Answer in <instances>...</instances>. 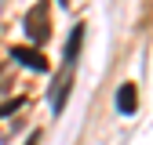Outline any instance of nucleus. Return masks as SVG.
<instances>
[{
    "instance_id": "obj_2",
    "label": "nucleus",
    "mask_w": 153,
    "mask_h": 145,
    "mask_svg": "<svg viewBox=\"0 0 153 145\" xmlns=\"http://www.w3.org/2000/svg\"><path fill=\"white\" fill-rule=\"evenodd\" d=\"M69 91H73V65H66V62H62L59 83H55V87H51V94H48V98H51V113H55V116H59L62 109H66V98H69Z\"/></svg>"
},
{
    "instance_id": "obj_6",
    "label": "nucleus",
    "mask_w": 153,
    "mask_h": 145,
    "mask_svg": "<svg viewBox=\"0 0 153 145\" xmlns=\"http://www.w3.org/2000/svg\"><path fill=\"white\" fill-rule=\"evenodd\" d=\"M22 105H26V98H11L7 105H0V120H4V116H11L15 109H22Z\"/></svg>"
},
{
    "instance_id": "obj_8",
    "label": "nucleus",
    "mask_w": 153,
    "mask_h": 145,
    "mask_svg": "<svg viewBox=\"0 0 153 145\" xmlns=\"http://www.w3.org/2000/svg\"><path fill=\"white\" fill-rule=\"evenodd\" d=\"M59 4H62V7H66V4H69V0H59Z\"/></svg>"
},
{
    "instance_id": "obj_4",
    "label": "nucleus",
    "mask_w": 153,
    "mask_h": 145,
    "mask_svg": "<svg viewBox=\"0 0 153 145\" xmlns=\"http://www.w3.org/2000/svg\"><path fill=\"white\" fill-rule=\"evenodd\" d=\"M139 109V87L135 83H120V91H117V113H124V116H131Z\"/></svg>"
},
{
    "instance_id": "obj_3",
    "label": "nucleus",
    "mask_w": 153,
    "mask_h": 145,
    "mask_svg": "<svg viewBox=\"0 0 153 145\" xmlns=\"http://www.w3.org/2000/svg\"><path fill=\"white\" fill-rule=\"evenodd\" d=\"M11 58L22 62V65H29L33 72H48V58H44L36 47H11Z\"/></svg>"
},
{
    "instance_id": "obj_1",
    "label": "nucleus",
    "mask_w": 153,
    "mask_h": 145,
    "mask_svg": "<svg viewBox=\"0 0 153 145\" xmlns=\"http://www.w3.org/2000/svg\"><path fill=\"white\" fill-rule=\"evenodd\" d=\"M26 36H29L33 47L48 44V0H36L33 11L26 15Z\"/></svg>"
},
{
    "instance_id": "obj_7",
    "label": "nucleus",
    "mask_w": 153,
    "mask_h": 145,
    "mask_svg": "<svg viewBox=\"0 0 153 145\" xmlns=\"http://www.w3.org/2000/svg\"><path fill=\"white\" fill-rule=\"evenodd\" d=\"M36 141H40V134H33V138H29V145H36Z\"/></svg>"
},
{
    "instance_id": "obj_5",
    "label": "nucleus",
    "mask_w": 153,
    "mask_h": 145,
    "mask_svg": "<svg viewBox=\"0 0 153 145\" xmlns=\"http://www.w3.org/2000/svg\"><path fill=\"white\" fill-rule=\"evenodd\" d=\"M80 44H84V26H73L69 29V40H66V65H76V54H80Z\"/></svg>"
}]
</instances>
